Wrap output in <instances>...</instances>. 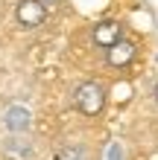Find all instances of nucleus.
I'll return each mask as SVG.
<instances>
[{
	"instance_id": "nucleus-6",
	"label": "nucleus",
	"mask_w": 158,
	"mask_h": 160,
	"mask_svg": "<svg viewBox=\"0 0 158 160\" xmlns=\"http://www.w3.org/2000/svg\"><path fill=\"white\" fill-rule=\"evenodd\" d=\"M3 154L9 160H30L32 157V143L24 134H12L9 140H3Z\"/></svg>"
},
{
	"instance_id": "nucleus-2",
	"label": "nucleus",
	"mask_w": 158,
	"mask_h": 160,
	"mask_svg": "<svg viewBox=\"0 0 158 160\" xmlns=\"http://www.w3.org/2000/svg\"><path fill=\"white\" fill-rule=\"evenodd\" d=\"M15 21L21 29H38L47 21V3L44 0H18L15 3Z\"/></svg>"
},
{
	"instance_id": "nucleus-7",
	"label": "nucleus",
	"mask_w": 158,
	"mask_h": 160,
	"mask_svg": "<svg viewBox=\"0 0 158 160\" xmlns=\"http://www.w3.org/2000/svg\"><path fill=\"white\" fill-rule=\"evenodd\" d=\"M6 128L12 131V134H24V131L30 128V111H24V108H9V111H6Z\"/></svg>"
},
{
	"instance_id": "nucleus-5",
	"label": "nucleus",
	"mask_w": 158,
	"mask_h": 160,
	"mask_svg": "<svg viewBox=\"0 0 158 160\" xmlns=\"http://www.w3.org/2000/svg\"><path fill=\"white\" fill-rule=\"evenodd\" d=\"M50 160H100L97 148L85 143V140H68V143L56 146V152Z\"/></svg>"
},
{
	"instance_id": "nucleus-1",
	"label": "nucleus",
	"mask_w": 158,
	"mask_h": 160,
	"mask_svg": "<svg viewBox=\"0 0 158 160\" xmlns=\"http://www.w3.org/2000/svg\"><path fill=\"white\" fill-rule=\"evenodd\" d=\"M73 111L85 119H100L108 108V88L100 79H82L70 93Z\"/></svg>"
},
{
	"instance_id": "nucleus-4",
	"label": "nucleus",
	"mask_w": 158,
	"mask_h": 160,
	"mask_svg": "<svg viewBox=\"0 0 158 160\" xmlns=\"http://www.w3.org/2000/svg\"><path fill=\"white\" fill-rule=\"evenodd\" d=\"M138 41H132V38H120L114 47H108V50L103 52L106 55V67H111V70H126L129 64H132L135 58H138Z\"/></svg>"
},
{
	"instance_id": "nucleus-3",
	"label": "nucleus",
	"mask_w": 158,
	"mask_h": 160,
	"mask_svg": "<svg viewBox=\"0 0 158 160\" xmlns=\"http://www.w3.org/2000/svg\"><path fill=\"white\" fill-rule=\"evenodd\" d=\"M120 38H123V23L117 21V18H106V21H97L91 26V44L97 47V50H108V47H114Z\"/></svg>"
},
{
	"instance_id": "nucleus-8",
	"label": "nucleus",
	"mask_w": 158,
	"mask_h": 160,
	"mask_svg": "<svg viewBox=\"0 0 158 160\" xmlns=\"http://www.w3.org/2000/svg\"><path fill=\"white\" fill-rule=\"evenodd\" d=\"M152 102H155V108H158V82L152 84Z\"/></svg>"
}]
</instances>
